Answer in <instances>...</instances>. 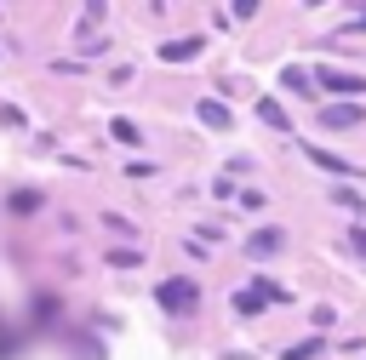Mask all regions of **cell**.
Returning a JSON list of instances; mask_svg holds the SVG:
<instances>
[{
    "label": "cell",
    "mask_w": 366,
    "mask_h": 360,
    "mask_svg": "<svg viewBox=\"0 0 366 360\" xmlns=\"http://www.w3.org/2000/svg\"><path fill=\"white\" fill-rule=\"evenodd\" d=\"M154 303H160V309H172V314H183V309H194V303H200V286H194V280H160Z\"/></svg>",
    "instance_id": "1"
},
{
    "label": "cell",
    "mask_w": 366,
    "mask_h": 360,
    "mask_svg": "<svg viewBox=\"0 0 366 360\" xmlns=\"http://www.w3.org/2000/svg\"><path fill=\"white\" fill-rule=\"evenodd\" d=\"M320 91H337V97H360L366 80L360 74H343V69H320Z\"/></svg>",
    "instance_id": "2"
},
{
    "label": "cell",
    "mask_w": 366,
    "mask_h": 360,
    "mask_svg": "<svg viewBox=\"0 0 366 360\" xmlns=\"http://www.w3.org/2000/svg\"><path fill=\"white\" fill-rule=\"evenodd\" d=\"M355 120H360L355 103H326V109H320V126H332V131H349Z\"/></svg>",
    "instance_id": "3"
},
{
    "label": "cell",
    "mask_w": 366,
    "mask_h": 360,
    "mask_svg": "<svg viewBox=\"0 0 366 360\" xmlns=\"http://www.w3.org/2000/svg\"><path fill=\"white\" fill-rule=\"evenodd\" d=\"M303 154H309L320 171H332V177H349V171H360V166H349V160H337V154H326V149H315V143H309Z\"/></svg>",
    "instance_id": "4"
},
{
    "label": "cell",
    "mask_w": 366,
    "mask_h": 360,
    "mask_svg": "<svg viewBox=\"0 0 366 360\" xmlns=\"http://www.w3.org/2000/svg\"><path fill=\"white\" fill-rule=\"evenodd\" d=\"M280 246H286V234H280V229H257V234L246 240V251H252V257H269V251H280Z\"/></svg>",
    "instance_id": "5"
},
{
    "label": "cell",
    "mask_w": 366,
    "mask_h": 360,
    "mask_svg": "<svg viewBox=\"0 0 366 360\" xmlns=\"http://www.w3.org/2000/svg\"><path fill=\"white\" fill-rule=\"evenodd\" d=\"M194 51H200V34H189V40H166V46H160L166 63H183V57H194Z\"/></svg>",
    "instance_id": "6"
},
{
    "label": "cell",
    "mask_w": 366,
    "mask_h": 360,
    "mask_svg": "<svg viewBox=\"0 0 366 360\" xmlns=\"http://www.w3.org/2000/svg\"><path fill=\"white\" fill-rule=\"evenodd\" d=\"M200 120H206L212 131H229V126H234V120H229V109H223L217 97H206V103H200Z\"/></svg>",
    "instance_id": "7"
},
{
    "label": "cell",
    "mask_w": 366,
    "mask_h": 360,
    "mask_svg": "<svg viewBox=\"0 0 366 360\" xmlns=\"http://www.w3.org/2000/svg\"><path fill=\"white\" fill-rule=\"evenodd\" d=\"M257 120H269L274 131H286V126H292V120L280 114V103H274V97H263V103H257Z\"/></svg>",
    "instance_id": "8"
},
{
    "label": "cell",
    "mask_w": 366,
    "mask_h": 360,
    "mask_svg": "<svg viewBox=\"0 0 366 360\" xmlns=\"http://www.w3.org/2000/svg\"><path fill=\"white\" fill-rule=\"evenodd\" d=\"M109 263H114V269H137V263H143V251H132V246H120V251H109Z\"/></svg>",
    "instance_id": "9"
},
{
    "label": "cell",
    "mask_w": 366,
    "mask_h": 360,
    "mask_svg": "<svg viewBox=\"0 0 366 360\" xmlns=\"http://www.w3.org/2000/svg\"><path fill=\"white\" fill-rule=\"evenodd\" d=\"M320 349H326V343H320V337H309V343H297V349H286V360H315Z\"/></svg>",
    "instance_id": "10"
},
{
    "label": "cell",
    "mask_w": 366,
    "mask_h": 360,
    "mask_svg": "<svg viewBox=\"0 0 366 360\" xmlns=\"http://www.w3.org/2000/svg\"><path fill=\"white\" fill-rule=\"evenodd\" d=\"M280 80H286V86H292V91H309V74H303V69H286V74H280Z\"/></svg>",
    "instance_id": "11"
},
{
    "label": "cell",
    "mask_w": 366,
    "mask_h": 360,
    "mask_svg": "<svg viewBox=\"0 0 366 360\" xmlns=\"http://www.w3.org/2000/svg\"><path fill=\"white\" fill-rule=\"evenodd\" d=\"M34 206H40V194H34V189H29V194H11V211H34Z\"/></svg>",
    "instance_id": "12"
},
{
    "label": "cell",
    "mask_w": 366,
    "mask_h": 360,
    "mask_svg": "<svg viewBox=\"0 0 366 360\" xmlns=\"http://www.w3.org/2000/svg\"><path fill=\"white\" fill-rule=\"evenodd\" d=\"M349 246H355V251L366 257V229H355V234H349Z\"/></svg>",
    "instance_id": "13"
}]
</instances>
